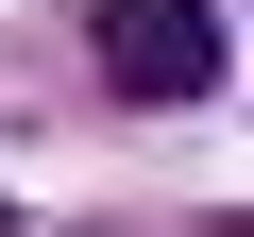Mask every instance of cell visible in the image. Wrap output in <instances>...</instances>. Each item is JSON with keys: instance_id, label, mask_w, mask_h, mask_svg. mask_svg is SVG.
Here are the masks:
<instances>
[{"instance_id": "1", "label": "cell", "mask_w": 254, "mask_h": 237, "mask_svg": "<svg viewBox=\"0 0 254 237\" xmlns=\"http://www.w3.org/2000/svg\"><path fill=\"white\" fill-rule=\"evenodd\" d=\"M85 51H102L119 102H203L237 68V17L220 0H85Z\"/></svg>"}, {"instance_id": "2", "label": "cell", "mask_w": 254, "mask_h": 237, "mask_svg": "<svg viewBox=\"0 0 254 237\" xmlns=\"http://www.w3.org/2000/svg\"><path fill=\"white\" fill-rule=\"evenodd\" d=\"M0 220H17V203H0Z\"/></svg>"}]
</instances>
